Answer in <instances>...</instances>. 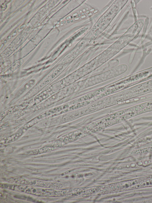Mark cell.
I'll return each instance as SVG.
<instances>
[{
  "label": "cell",
  "mask_w": 152,
  "mask_h": 203,
  "mask_svg": "<svg viewBox=\"0 0 152 203\" xmlns=\"http://www.w3.org/2000/svg\"><path fill=\"white\" fill-rule=\"evenodd\" d=\"M3 187L12 190L23 192L38 196H59L66 193L64 190L54 189H44L35 188L28 186L5 184Z\"/></svg>",
  "instance_id": "obj_1"
},
{
  "label": "cell",
  "mask_w": 152,
  "mask_h": 203,
  "mask_svg": "<svg viewBox=\"0 0 152 203\" xmlns=\"http://www.w3.org/2000/svg\"><path fill=\"white\" fill-rule=\"evenodd\" d=\"M152 186V175L121 182L115 184L116 192L134 190Z\"/></svg>",
  "instance_id": "obj_2"
},
{
  "label": "cell",
  "mask_w": 152,
  "mask_h": 203,
  "mask_svg": "<svg viewBox=\"0 0 152 203\" xmlns=\"http://www.w3.org/2000/svg\"><path fill=\"white\" fill-rule=\"evenodd\" d=\"M129 98H133L152 91V79L132 86L127 90Z\"/></svg>",
  "instance_id": "obj_4"
},
{
  "label": "cell",
  "mask_w": 152,
  "mask_h": 203,
  "mask_svg": "<svg viewBox=\"0 0 152 203\" xmlns=\"http://www.w3.org/2000/svg\"><path fill=\"white\" fill-rule=\"evenodd\" d=\"M15 183L22 185H29L51 189H58L61 188L62 185L60 184L41 181L36 180L13 179Z\"/></svg>",
  "instance_id": "obj_5"
},
{
  "label": "cell",
  "mask_w": 152,
  "mask_h": 203,
  "mask_svg": "<svg viewBox=\"0 0 152 203\" xmlns=\"http://www.w3.org/2000/svg\"><path fill=\"white\" fill-rule=\"evenodd\" d=\"M152 79V68L145 70L127 77L124 84L126 88L133 86Z\"/></svg>",
  "instance_id": "obj_3"
}]
</instances>
